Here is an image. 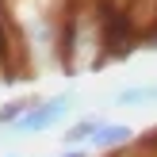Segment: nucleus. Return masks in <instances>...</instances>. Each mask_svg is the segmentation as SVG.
<instances>
[{
	"label": "nucleus",
	"instance_id": "f257e3e1",
	"mask_svg": "<svg viewBox=\"0 0 157 157\" xmlns=\"http://www.w3.org/2000/svg\"><path fill=\"white\" fill-rule=\"evenodd\" d=\"M73 100H77L73 92H58V96H50V100H35L19 119H12V123L4 127V130H8L4 138H27V134H42V130L58 127L61 119H69Z\"/></svg>",
	"mask_w": 157,
	"mask_h": 157
},
{
	"label": "nucleus",
	"instance_id": "f03ea898",
	"mask_svg": "<svg viewBox=\"0 0 157 157\" xmlns=\"http://www.w3.org/2000/svg\"><path fill=\"white\" fill-rule=\"evenodd\" d=\"M127 142H134V127H127V123H100L96 134L88 138V150L111 153V150H127Z\"/></svg>",
	"mask_w": 157,
	"mask_h": 157
},
{
	"label": "nucleus",
	"instance_id": "7ed1b4c3",
	"mask_svg": "<svg viewBox=\"0 0 157 157\" xmlns=\"http://www.w3.org/2000/svg\"><path fill=\"white\" fill-rule=\"evenodd\" d=\"M115 104H119V107L157 104V84H130V88H119V92H115Z\"/></svg>",
	"mask_w": 157,
	"mask_h": 157
},
{
	"label": "nucleus",
	"instance_id": "20e7f679",
	"mask_svg": "<svg viewBox=\"0 0 157 157\" xmlns=\"http://www.w3.org/2000/svg\"><path fill=\"white\" fill-rule=\"evenodd\" d=\"M100 123H104L100 115H88V119L73 123V127H69L65 134H61V146H65V150H69V146H88V138L96 134V127H100Z\"/></svg>",
	"mask_w": 157,
	"mask_h": 157
},
{
	"label": "nucleus",
	"instance_id": "39448f33",
	"mask_svg": "<svg viewBox=\"0 0 157 157\" xmlns=\"http://www.w3.org/2000/svg\"><path fill=\"white\" fill-rule=\"evenodd\" d=\"M35 100H38V96H15V100H8V104L0 107V127H8L12 119H19V115L27 111V107L35 104Z\"/></svg>",
	"mask_w": 157,
	"mask_h": 157
},
{
	"label": "nucleus",
	"instance_id": "423d86ee",
	"mask_svg": "<svg viewBox=\"0 0 157 157\" xmlns=\"http://www.w3.org/2000/svg\"><path fill=\"white\" fill-rule=\"evenodd\" d=\"M12 157H15V153H12Z\"/></svg>",
	"mask_w": 157,
	"mask_h": 157
}]
</instances>
